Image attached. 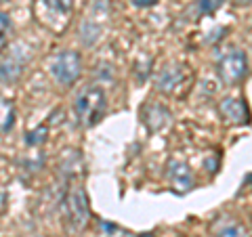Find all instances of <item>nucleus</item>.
<instances>
[{
  "instance_id": "nucleus-9",
  "label": "nucleus",
  "mask_w": 252,
  "mask_h": 237,
  "mask_svg": "<svg viewBox=\"0 0 252 237\" xmlns=\"http://www.w3.org/2000/svg\"><path fill=\"white\" fill-rule=\"evenodd\" d=\"M168 120H170V112L164 105H147L143 112V122L152 132L162 130Z\"/></svg>"
},
{
  "instance_id": "nucleus-2",
  "label": "nucleus",
  "mask_w": 252,
  "mask_h": 237,
  "mask_svg": "<svg viewBox=\"0 0 252 237\" xmlns=\"http://www.w3.org/2000/svg\"><path fill=\"white\" fill-rule=\"evenodd\" d=\"M49 74L59 86H74L82 76V57L78 51L55 53L49 61Z\"/></svg>"
},
{
  "instance_id": "nucleus-11",
  "label": "nucleus",
  "mask_w": 252,
  "mask_h": 237,
  "mask_svg": "<svg viewBox=\"0 0 252 237\" xmlns=\"http://www.w3.org/2000/svg\"><path fill=\"white\" fill-rule=\"evenodd\" d=\"M217 237H246V231L240 223H235L233 218H227V220H220V223L215 227Z\"/></svg>"
},
{
  "instance_id": "nucleus-18",
  "label": "nucleus",
  "mask_w": 252,
  "mask_h": 237,
  "mask_svg": "<svg viewBox=\"0 0 252 237\" xmlns=\"http://www.w3.org/2000/svg\"><path fill=\"white\" fill-rule=\"evenodd\" d=\"M0 82H2V80H0Z\"/></svg>"
},
{
  "instance_id": "nucleus-15",
  "label": "nucleus",
  "mask_w": 252,
  "mask_h": 237,
  "mask_svg": "<svg viewBox=\"0 0 252 237\" xmlns=\"http://www.w3.org/2000/svg\"><path fill=\"white\" fill-rule=\"evenodd\" d=\"M6 44H9V38L6 36H0V55L4 53V49H6Z\"/></svg>"
},
{
  "instance_id": "nucleus-7",
  "label": "nucleus",
  "mask_w": 252,
  "mask_h": 237,
  "mask_svg": "<svg viewBox=\"0 0 252 237\" xmlns=\"http://www.w3.org/2000/svg\"><path fill=\"white\" fill-rule=\"evenodd\" d=\"M168 180L179 193H187L193 187V172L183 160H172L168 164Z\"/></svg>"
},
{
  "instance_id": "nucleus-17",
  "label": "nucleus",
  "mask_w": 252,
  "mask_h": 237,
  "mask_svg": "<svg viewBox=\"0 0 252 237\" xmlns=\"http://www.w3.org/2000/svg\"><path fill=\"white\" fill-rule=\"evenodd\" d=\"M0 2H9V0H0Z\"/></svg>"
},
{
  "instance_id": "nucleus-13",
  "label": "nucleus",
  "mask_w": 252,
  "mask_h": 237,
  "mask_svg": "<svg viewBox=\"0 0 252 237\" xmlns=\"http://www.w3.org/2000/svg\"><path fill=\"white\" fill-rule=\"evenodd\" d=\"M44 139H46V128H36V130H32L28 137H26V143L28 145H40V143H44Z\"/></svg>"
},
{
  "instance_id": "nucleus-3",
  "label": "nucleus",
  "mask_w": 252,
  "mask_h": 237,
  "mask_svg": "<svg viewBox=\"0 0 252 237\" xmlns=\"http://www.w3.org/2000/svg\"><path fill=\"white\" fill-rule=\"evenodd\" d=\"M65 216L72 231H82L91 223L89 195L80 183H74L65 193Z\"/></svg>"
},
{
  "instance_id": "nucleus-4",
  "label": "nucleus",
  "mask_w": 252,
  "mask_h": 237,
  "mask_svg": "<svg viewBox=\"0 0 252 237\" xmlns=\"http://www.w3.org/2000/svg\"><path fill=\"white\" fill-rule=\"evenodd\" d=\"M219 76L227 86L240 84L248 74V55L242 49H227L217 63Z\"/></svg>"
},
{
  "instance_id": "nucleus-12",
  "label": "nucleus",
  "mask_w": 252,
  "mask_h": 237,
  "mask_svg": "<svg viewBox=\"0 0 252 237\" xmlns=\"http://www.w3.org/2000/svg\"><path fill=\"white\" fill-rule=\"evenodd\" d=\"M225 0H195V6H198V13L200 15H210L215 13Z\"/></svg>"
},
{
  "instance_id": "nucleus-6",
  "label": "nucleus",
  "mask_w": 252,
  "mask_h": 237,
  "mask_svg": "<svg viewBox=\"0 0 252 237\" xmlns=\"http://www.w3.org/2000/svg\"><path fill=\"white\" fill-rule=\"evenodd\" d=\"M185 80V72L179 63H168L160 69V74L156 76V89L162 92H175Z\"/></svg>"
},
{
  "instance_id": "nucleus-5",
  "label": "nucleus",
  "mask_w": 252,
  "mask_h": 237,
  "mask_svg": "<svg viewBox=\"0 0 252 237\" xmlns=\"http://www.w3.org/2000/svg\"><path fill=\"white\" fill-rule=\"evenodd\" d=\"M26 46L23 44H15L9 57H6L2 63H0V80L2 82H15L17 78L23 74V69H26Z\"/></svg>"
},
{
  "instance_id": "nucleus-16",
  "label": "nucleus",
  "mask_w": 252,
  "mask_h": 237,
  "mask_svg": "<svg viewBox=\"0 0 252 237\" xmlns=\"http://www.w3.org/2000/svg\"><path fill=\"white\" fill-rule=\"evenodd\" d=\"M2 202H4V195H2V191H0V206H2Z\"/></svg>"
},
{
  "instance_id": "nucleus-8",
  "label": "nucleus",
  "mask_w": 252,
  "mask_h": 237,
  "mask_svg": "<svg viewBox=\"0 0 252 237\" xmlns=\"http://www.w3.org/2000/svg\"><path fill=\"white\" fill-rule=\"evenodd\" d=\"M219 112L227 122H231V124H238V126L248 124V116H250L248 114V105L244 103L242 99H235V97L223 99L219 103Z\"/></svg>"
},
{
  "instance_id": "nucleus-10",
  "label": "nucleus",
  "mask_w": 252,
  "mask_h": 237,
  "mask_svg": "<svg viewBox=\"0 0 252 237\" xmlns=\"http://www.w3.org/2000/svg\"><path fill=\"white\" fill-rule=\"evenodd\" d=\"M15 120H17L15 103L6 97H0V134H6L9 130H13Z\"/></svg>"
},
{
  "instance_id": "nucleus-1",
  "label": "nucleus",
  "mask_w": 252,
  "mask_h": 237,
  "mask_svg": "<svg viewBox=\"0 0 252 237\" xmlns=\"http://www.w3.org/2000/svg\"><path fill=\"white\" fill-rule=\"evenodd\" d=\"M105 112H107V97H105V90L101 89V86L91 84L76 94L74 116L82 126H86V128L99 124L101 118L105 116Z\"/></svg>"
},
{
  "instance_id": "nucleus-14",
  "label": "nucleus",
  "mask_w": 252,
  "mask_h": 237,
  "mask_svg": "<svg viewBox=\"0 0 252 237\" xmlns=\"http://www.w3.org/2000/svg\"><path fill=\"white\" fill-rule=\"evenodd\" d=\"M132 4L137 6V9H149V6L158 4V0H130Z\"/></svg>"
}]
</instances>
